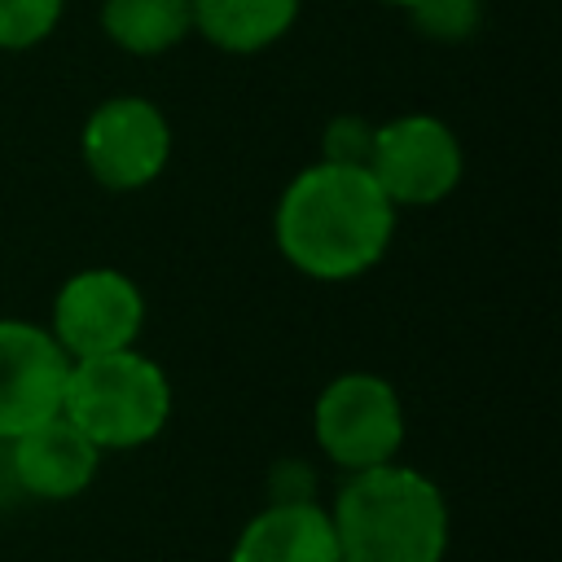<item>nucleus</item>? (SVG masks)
Segmentation results:
<instances>
[{
  "instance_id": "11",
  "label": "nucleus",
  "mask_w": 562,
  "mask_h": 562,
  "mask_svg": "<svg viewBox=\"0 0 562 562\" xmlns=\"http://www.w3.org/2000/svg\"><path fill=\"white\" fill-rule=\"evenodd\" d=\"M189 9L193 35H202L220 53L250 57L290 35L303 0H189Z\"/></svg>"
},
{
  "instance_id": "15",
  "label": "nucleus",
  "mask_w": 562,
  "mask_h": 562,
  "mask_svg": "<svg viewBox=\"0 0 562 562\" xmlns=\"http://www.w3.org/2000/svg\"><path fill=\"white\" fill-rule=\"evenodd\" d=\"M373 127L364 114H338L325 123V136H321V158L325 162H347V167H364L369 162V149H373Z\"/></svg>"
},
{
  "instance_id": "9",
  "label": "nucleus",
  "mask_w": 562,
  "mask_h": 562,
  "mask_svg": "<svg viewBox=\"0 0 562 562\" xmlns=\"http://www.w3.org/2000/svg\"><path fill=\"white\" fill-rule=\"evenodd\" d=\"M101 457L105 452L66 413H53L18 439H9L13 483L35 501H70L88 492L101 470Z\"/></svg>"
},
{
  "instance_id": "14",
  "label": "nucleus",
  "mask_w": 562,
  "mask_h": 562,
  "mask_svg": "<svg viewBox=\"0 0 562 562\" xmlns=\"http://www.w3.org/2000/svg\"><path fill=\"white\" fill-rule=\"evenodd\" d=\"M66 0H0V53H26L44 44L61 22Z\"/></svg>"
},
{
  "instance_id": "12",
  "label": "nucleus",
  "mask_w": 562,
  "mask_h": 562,
  "mask_svg": "<svg viewBox=\"0 0 562 562\" xmlns=\"http://www.w3.org/2000/svg\"><path fill=\"white\" fill-rule=\"evenodd\" d=\"M101 31L127 57H162L193 35L189 0H101Z\"/></svg>"
},
{
  "instance_id": "2",
  "label": "nucleus",
  "mask_w": 562,
  "mask_h": 562,
  "mask_svg": "<svg viewBox=\"0 0 562 562\" xmlns=\"http://www.w3.org/2000/svg\"><path fill=\"white\" fill-rule=\"evenodd\" d=\"M338 562H443L448 501L443 487L400 461L347 474L329 505Z\"/></svg>"
},
{
  "instance_id": "13",
  "label": "nucleus",
  "mask_w": 562,
  "mask_h": 562,
  "mask_svg": "<svg viewBox=\"0 0 562 562\" xmlns=\"http://www.w3.org/2000/svg\"><path fill=\"white\" fill-rule=\"evenodd\" d=\"M404 13L430 44H465L483 26V0H417Z\"/></svg>"
},
{
  "instance_id": "1",
  "label": "nucleus",
  "mask_w": 562,
  "mask_h": 562,
  "mask_svg": "<svg viewBox=\"0 0 562 562\" xmlns=\"http://www.w3.org/2000/svg\"><path fill=\"white\" fill-rule=\"evenodd\" d=\"M395 220L400 211L369 167L316 158L281 189L272 241L281 259L312 281H356L386 259Z\"/></svg>"
},
{
  "instance_id": "6",
  "label": "nucleus",
  "mask_w": 562,
  "mask_h": 562,
  "mask_svg": "<svg viewBox=\"0 0 562 562\" xmlns=\"http://www.w3.org/2000/svg\"><path fill=\"white\" fill-rule=\"evenodd\" d=\"M364 167L395 211L439 206L448 193H457L465 176V149L448 119L408 110L373 127V149Z\"/></svg>"
},
{
  "instance_id": "7",
  "label": "nucleus",
  "mask_w": 562,
  "mask_h": 562,
  "mask_svg": "<svg viewBox=\"0 0 562 562\" xmlns=\"http://www.w3.org/2000/svg\"><path fill=\"white\" fill-rule=\"evenodd\" d=\"M145 290L136 277L110 263H92L70 272L48 307V334L70 360L105 356L140 342L145 329Z\"/></svg>"
},
{
  "instance_id": "8",
  "label": "nucleus",
  "mask_w": 562,
  "mask_h": 562,
  "mask_svg": "<svg viewBox=\"0 0 562 562\" xmlns=\"http://www.w3.org/2000/svg\"><path fill=\"white\" fill-rule=\"evenodd\" d=\"M70 356L57 338L22 316H0V443L61 413Z\"/></svg>"
},
{
  "instance_id": "10",
  "label": "nucleus",
  "mask_w": 562,
  "mask_h": 562,
  "mask_svg": "<svg viewBox=\"0 0 562 562\" xmlns=\"http://www.w3.org/2000/svg\"><path fill=\"white\" fill-rule=\"evenodd\" d=\"M228 562H338L329 509L316 501H268L237 531Z\"/></svg>"
},
{
  "instance_id": "3",
  "label": "nucleus",
  "mask_w": 562,
  "mask_h": 562,
  "mask_svg": "<svg viewBox=\"0 0 562 562\" xmlns=\"http://www.w3.org/2000/svg\"><path fill=\"white\" fill-rule=\"evenodd\" d=\"M171 408H176L171 378L140 347L70 360L66 391H61V413L101 452L145 448L149 439H158L167 430Z\"/></svg>"
},
{
  "instance_id": "4",
  "label": "nucleus",
  "mask_w": 562,
  "mask_h": 562,
  "mask_svg": "<svg viewBox=\"0 0 562 562\" xmlns=\"http://www.w3.org/2000/svg\"><path fill=\"white\" fill-rule=\"evenodd\" d=\"M312 435L325 461L356 474L386 465L404 448V404L391 378L373 369H347L329 378L312 408Z\"/></svg>"
},
{
  "instance_id": "16",
  "label": "nucleus",
  "mask_w": 562,
  "mask_h": 562,
  "mask_svg": "<svg viewBox=\"0 0 562 562\" xmlns=\"http://www.w3.org/2000/svg\"><path fill=\"white\" fill-rule=\"evenodd\" d=\"M378 4H391V9H408V4H417V0H378Z\"/></svg>"
},
{
  "instance_id": "5",
  "label": "nucleus",
  "mask_w": 562,
  "mask_h": 562,
  "mask_svg": "<svg viewBox=\"0 0 562 562\" xmlns=\"http://www.w3.org/2000/svg\"><path fill=\"white\" fill-rule=\"evenodd\" d=\"M176 136L162 105L140 92L105 97L88 110L79 127V158L83 171L110 193H140L149 189L171 162Z\"/></svg>"
}]
</instances>
